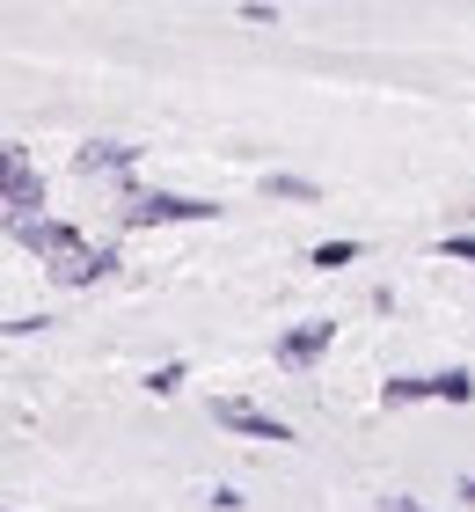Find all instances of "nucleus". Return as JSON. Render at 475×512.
I'll use <instances>...</instances> for the list:
<instances>
[{"label": "nucleus", "mask_w": 475, "mask_h": 512, "mask_svg": "<svg viewBox=\"0 0 475 512\" xmlns=\"http://www.w3.org/2000/svg\"><path fill=\"white\" fill-rule=\"evenodd\" d=\"M220 220L212 198H190V191H147V183H117V227H205Z\"/></svg>", "instance_id": "obj_1"}, {"label": "nucleus", "mask_w": 475, "mask_h": 512, "mask_svg": "<svg viewBox=\"0 0 475 512\" xmlns=\"http://www.w3.org/2000/svg\"><path fill=\"white\" fill-rule=\"evenodd\" d=\"M44 213V176L37 161L0 139V220H37Z\"/></svg>", "instance_id": "obj_2"}, {"label": "nucleus", "mask_w": 475, "mask_h": 512, "mask_svg": "<svg viewBox=\"0 0 475 512\" xmlns=\"http://www.w3.org/2000/svg\"><path fill=\"white\" fill-rule=\"evenodd\" d=\"M44 271H52L59 293H88V286H103V278L125 271V249L117 242H81L74 256H59V264H44Z\"/></svg>", "instance_id": "obj_3"}, {"label": "nucleus", "mask_w": 475, "mask_h": 512, "mask_svg": "<svg viewBox=\"0 0 475 512\" xmlns=\"http://www.w3.org/2000/svg\"><path fill=\"white\" fill-rule=\"evenodd\" d=\"M329 344H337V322L329 315H315V322H293V330H278L271 337V366H285V374H307Z\"/></svg>", "instance_id": "obj_4"}, {"label": "nucleus", "mask_w": 475, "mask_h": 512, "mask_svg": "<svg viewBox=\"0 0 475 512\" xmlns=\"http://www.w3.org/2000/svg\"><path fill=\"white\" fill-rule=\"evenodd\" d=\"M0 227H8V235H15L22 249H30L37 264H59V256H74V249L88 242L74 220H52V213H37V220H0Z\"/></svg>", "instance_id": "obj_5"}, {"label": "nucleus", "mask_w": 475, "mask_h": 512, "mask_svg": "<svg viewBox=\"0 0 475 512\" xmlns=\"http://www.w3.org/2000/svg\"><path fill=\"white\" fill-rule=\"evenodd\" d=\"M212 425L234 432V439H271V447H278V439H293V425H285V417L242 403V395H220V403H212Z\"/></svg>", "instance_id": "obj_6"}, {"label": "nucleus", "mask_w": 475, "mask_h": 512, "mask_svg": "<svg viewBox=\"0 0 475 512\" xmlns=\"http://www.w3.org/2000/svg\"><path fill=\"white\" fill-rule=\"evenodd\" d=\"M139 154L147 147H132V139H88V147H74V176H110V183H125L139 169Z\"/></svg>", "instance_id": "obj_7"}, {"label": "nucleus", "mask_w": 475, "mask_h": 512, "mask_svg": "<svg viewBox=\"0 0 475 512\" xmlns=\"http://www.w3.org/2000/svg\"><path fill=\"white\" fill-rule=\"evenodd\" d=\"M424 403H475V374L468 366H439V374H424Z\"/></svg>", "instance_id": "obj_8"}, {"label": "nucleus", "mask_w": 475, "mask_h": 512, "mask_svg": "<svg viewBox=\"0 0 475 512\" xmlns=\"http://www.w3.org/2000/svg\"><path fill=\"white\" fill-rule=\"evenodd\" d=\"M359 256H366V242L337 235V242H315V249H307V264H315V271H344V264H359Z\"/></svg>", "instance_id": "obj_9"}, {"label": "nucleus", "mask_w": 475, "mask_h": 512, "mask_svg": "<svg viewBox=\"0 0 475 512\" xmlns=\"http://www.w3.org/2000/svg\"><path fill=\"white\" fill-rule=\"evenodd\" d=\"M264 198H278V205H315L322 183L315 176H264Z\"/></svg>", "instance_id": "obj_10"}, {"label": "nucleus", "mask_w": 475, "mask_h": 512, "mask_svg": "<svg viewBox=\"0 0 475 512\" xmlns=\"http://www.w3.org/2000/svg\"><path fill=\"white\" fill-rule=\"evenodd\" d=\"M410 403H424V374H388L380 381V410H410Z\"/></svg>", "instance_id": "obj_11"}, {"label": "nucleus", "mask_w": 475, "mask_h": 512, "mask_svg": "<svg viewBox=\"0 0 475 512\" xmlns=\"http://www.w3.org/2000/svg\"><path fill=\"white\" fill-rule=\"evenodd\" d=\"M183 381H190V366L169 359V366H154V374H147V395H183Z\"/></svg>", "instance_id": "obj_12"}, {"label": "nucleus", "mask_w": 475, "mask_h": 512, "mask_svg": "<svg viewBox=\"0 0 475 512\" xmlns=\"http://www.w3.org/2000/svg\"><path fill=\"white\" fill-rule=\"evenodd\" d=\"M439 256H446V264H475V227H468V235H446Z\"/></svg>", "instance_id": "obj_13"}, {"label": "nucleus", "mask_w": 475, "mask_h": 512, "mask_svg": "<svg viewBox=\"0 0 475 512\" xmlns=\"http://www.w3.org/2000/svg\"><path fill=\"white\" fill-rule=\"evenodd\" d=\"M37 330H52V315H15V322H0V337H37Z\"/></svg>", "instance_id": "obj_14"}, {"label": "nucleus", "mask_w": 475, "mask_h": 512, "mask_svg": "<svg viewBox=\"0 0 475 512\" xmlns=\"http://www.w3.org/2000/svg\"><path fill=\"white\" fill-rule=\"evenodd\" d=\"M242 22H249V30H278V8H264V0H249V8H242Z\"/></svg>", "instance_id": "obj_15"}, {"label": "nucleus", "mask_w": 475, "mask_h": 512, "mask_svg": "<svg viewBox=\"0 0 475 512\" xmlns=\"http://www.w3.org/2000/svg\"><path fill=\"white\" fill-rule=\"evenodd\" d=\"M242 505H249V498L234 491V483H212V512H242Z\"/></svg>", "instance_id": "obj_16"}, {"label": "nucleus", "mask_w": 475, "mask_h": 512, "mask_svg": "<svg viewBox=\"0 0 475 512\" xmlns=\"http://www.w3.org/2000/svg\"><path fill=\"white\" fill-rule=\"evenodd\" d=\"M380 512H432V505H424V498H402V491H395V498H380Z\"/></svg>", "instance_id": "obj_17"}, {"label": "nucleus", "mask_w": 475, "mask_h": 512, "mask_svg": "<svg viewBox=\"0 0 475 512\" xmlns=\"http://www.w3.org/2000/svg\"><path fill=\"white\" fill-rule=\"evenodd\" d=\"M454 498H461V505H475V476H454Z\"/></svg>", "instance_id": "obj_18"}, {"label": "nucleus", "mask_w": 475, "mask_h": 512, "mask_svg": "<svg viewBox=\"0 0 475 512\" xmlns=\"http://www.w3.org/2000/svg\"><path fill=\"white\" fill-rule=\"evenodd\" d=\"M0 512H15V505H0Z\"/></svg>", "instance_id": "obj_19"}]
</instances>
